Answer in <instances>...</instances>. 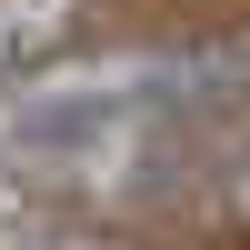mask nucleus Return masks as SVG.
<instances>
[{"instance_id": "1", "label": "nucleus", "mask_w": 250, "mask_h": 250, "mask_svg": "<svg viewBox=\"0 0 250 250\" xmlns=\"http://www.w3.org/2000/svg\"><path fill=\"white\" fill-rule=\"evenodd\" d=\"M100 30V0H0V90L80 60Z\"/></svg>"}, {"instance_id": "2", "label": "nucleus", "mask_w": 250, "mask_h": 250, "mask_svg": "<svg viewBox=\"0 0 250 250\" xmlns=\"http://www.w3.org/2000/svg\"><path fill=\"white\" fill-rule=\"evenodd\" d=\"M220 230H240V240H250V160L220 180Z\"/></svg>"}]
</instances>
